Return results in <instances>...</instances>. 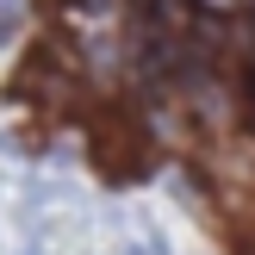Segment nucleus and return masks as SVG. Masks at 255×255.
Masks as SVG:
<instances>
[{"label":"nucleus","instance_id":"f03ea898","mask_svg":"<svg viewBox=\"0 0 255 255\" xmlns=\"http://www.w3.org/2000/svg\"><path fill=\"white\" fill-rule=\"evenodd\" d=\"M249 255H255V243H249Z\"/></svg>","mask_w":255,"mask_h":255},{"label":"nucleus","instance_id":"f257e3e1","mask_svg":"<svg viewBox=\"0 0 255 255\" xmlns=\"http://www.w3.org/2000/svg\"><path fill=\"white\" fill-rule=\"evenodd\" d=\"M125 255H168V249H162V243H156V237H149V243H131V249H125Z\"/></svg>","mask_w":255,"mask_h":255}]
</instances>
